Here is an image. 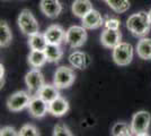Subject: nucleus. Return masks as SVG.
<instances>
[{
  "mask_svg": "<svg viewBox=\"0 0 151 136\" xmlns=\"http://www.w3.org/2000/svg\"><path fill=\"white\" fill-rule=\"evenodd\" d=\"M126 27L134 36H145L151 27L149 14L140 12L131 15L126 20Z\"/></svg>",
  "mask_w": 151,
  "mask_h": 136,
  "instance_id": "obj_1",
  "label": "nucleus"
},
{
  "mask_svg": "<svg viewBox=\"0 0 151 136\" xmlns=\"http://www.w3.org/2000/svg\"><path fill=\"white\" fill-rule=\"evenodd\" d=\"M18 26L20 28V31L24 33L25 35H34L38 33L40 26L36 18L33 16V14L31 13V10L28 9H23L18 16Z\"/></svg>",
  "mask_w": 151,
  "mask_h": 136,
  "instance_id": "obj_2",
  "label": "nucleus"
},
{
  "mask_svg": "<svg viewBox=\"0 0 151 136\" xmlns=\"http://www.w3.org/2000/svg\"><path fill=\"white\" fill-rule=\"evenodd\" d=\"M151 123V115L148 111L141 110L134 113L131 121L133 135H148V129Z\"/></svg>",
  "mask_w": 151,
  "mask_h": 136,
  "instance_id": "obj_3",
  "label": "nucleus"
},
{
  "mask_svg": "<svg viewBox=\"0 0 151 136\" xmlns=\"http://www.w3.org/2000/svg\"><path fill=\"white\" fill-rule=\"evenodd\" d=\"M133 59V47L130 43L121 42L113 49V60L116 65L127 66Z\"/></svg>",
  "mask_w": 151,
  "mask_h": 136,
  "instance_id": "obj_4",
  "label": "nucleus"
},
{
  "mask_svg": "<svg viewBox=\"0 0 151 136\" xmlns=\"http://www.w3.org/2000/svg\"><path fill=\"white\" fill-rule=\"evenodd\" d=\"M87 40V32L83 26H71L65 32V43L73 48H80Z\"/></svg>",
  "mask_w": 151,
  "mask_h": 136,
  "instance_id": "obj_5",
  "label": "nucleus"
},
{
  "mask_svg": "<svg viewBox=\"0 0 151 136\" xmlns=\"http://www.w3.org/2000/svg\"><path fill=\"white\" fill-rule=\"evenodd\" d=\"M75 78L76 75L72 68L67 67V66H61L55 71L53 84L58 89H68L75 82Z\"/></svg>",
  "mask_w": 151,
  "mask_h": 136,
  "instance_id": "obj_6",
  "label": "nucleus"
},
{
  "mask_svg": "<svg viewBox=\"0 0 151 136\" xmlns=\"http://www.w3.org/2000/svg\"><path fill=\"white\" fill-rule=\"evenodd\" d=\"M32 100V95L28 94L25 91H18L12 94L7 100V107L10 111L17 112L23 109H25L26 107L29 105V102Z\"/></svg>",
  "mask_w": 151,
  "mask_h": 136,
  "instance_id": "obj_7",
  "label": "nucleus"
},
{
  "mask_svg": "<svg viewBox=\"0 0 151 136\" xmlns=\"http://www.w3.org/2000/svg\"><path fill=\"white\" fill-rule=\"evenodd\" d=\"M26 85L31 92V95L34 97L35 94H38L40 90L43 87L44 83V76L40 71L38 68H34L31 71H28L25 76Z\"/></svg>",
  "mask_w": 151,
  "mask_h": 136,
  "instance_id": "obj_8",
  "label": "nucleus"
},
{
  "mask_svg": "<svg viewBox=\"0 0 151 136\" xmlns=\"http://www.w3.org/2000/svg\"><path fill=\"white\" fill-rule=\"evenodd\" d=\"M28 110L33 117L35 118H42L44 117L49 111V103L44 101L41 97H32V100L28 105Z\"/></svg>",
  "mask_w": 151,
  "mask_h": 136,
  "instance_id": "obj_9",
  "label": "nucleus"
},
{
  "mask_svg": "<svg viewBox=\"0 0 151 136\" xmlns=\"http://www.w3.org/2000/svg\"><path fill=\"white\" fill-rule=\"evenodd\" d=\"M41 10L49 18H57L62 12V6L59 0H41Z\"/></svg>",
  "mask_w": 151,
  "mask_h": 136,
  "instance_id": "obj_10",
  "label": "nucleus"
},
{
  "mask_svg": "<svg viewBox=\"0 0 151 136\" xmlns=\"http://www.w3.org/2000/svg\"><path fill=\"white\" fill-rule=\"evenodd\" d=\"M122 34L119 30H104L101 35V42L107 49H114L121 43Z\"/></svg>",
  "mask_w": 151,
  "mask_h": 136,
  "instance_id": "obj_11",
  "label": "nucleus"
},
{
  "mask_svg": "<svg viewBox=\"0 0 151 136\" xmlns=\"http://www.w3.org/2000/svg\"><path fill=\"white\" fill-rule=\"evenodd\" d=\"M47 43L50 44H61L65 40V32L60 25H51L44 33Z\"/></svg>",
  "mask_w": 151,
  "mask_h": 136,
  "instance_id": "obj_12",
  "label": "nucleus"
},
{
  "mask_svg": "<svg viewBox=\"0 0 151 136\" xmlns=\"http://www.w3.org/2000/svg\"><path fill=\"white\" fill-rule=\"evenodd\" d=\"M82 26L86 28V30H96L98 27L104 25V20L103 17L99 14V12L97 10H90L85 17H82Z\"/></svg>",
  "mask_w": 151,
  "mask_h": 136,
  "instance_id": "obj_13",
  "label": "nucleus"
},
{
  "mask_svg": "<svg viewBox=\"0 0 151 136\" xmlns=\"http://www.w3.org/2000/svg\"><path fill=\"white\" fill-rule=\"evenodd\" d=\"M69 61L70 64L72 65V67L78 68V69H86L90 63H91V59L89 57L87 53L80 51H75L72 52L69 56Z\"/></svg>",
  "mask_w": 151,
  "mask_h": 136,
  "instance_id": "obj_14",
  "label": "nucleus"
},
{
  "mask_svg": "<svg viewBox=\"0 0 151 136\" xmlns=\"http://www.w3.org/2000/svg\"><path fill=\"white\" fill-rule=\"evenodd\" d=\"M69 110V103L65 99L59 97L49 103V112L55 117H61L65 115Z\"/></svg>",
  "mask_w": 151,
  "mask_h": 136,
  "instance_id": "obj_15",
  "label": "nucleus"
},
{
  "mask_svg": "<svg viewBox=\"0 0 151 136\" xmlns=\"http://www.w3.org/2000/svg\"><path fill=\"white\" fill-rule=\"evenodd\" d=\"M93 10V5L90 0H75L72 4V13L77 17H85L87 14Z\"/></svg>",
  "mask_w": 151,
  "mask_h": 136,
  "instance_id": "obj_16",
  "label": "nucleus"
},
{
  "mask_svg": "<svg viewBox=\"0 0 151 136\" xmlns=\"http://www.w3.org/2000/svg\"><path fill=\"white\" fill-rule=\"evenodd\" d=\"M38 97H41L44 101H46L47 103L52 102L53 100H55L57 97H59V91L55 85H50V84H44L43 87L40 90L37 94Z\"/></svg>",
  "mask_w": 151,
  "mask_h": 136,
  "instance_id": "obj_17",
  "label": "nucleus"
},
{
  "mask_svg": "<svg viewBox=\"0 0 151 136\" xmlns=\"http://www.w3.org/2000/svg\"><path fill=\"white\" fill-rule=\"evenodd\" d=\"M138 56L143 60H151V39L142 38L137 44Z\"/></svg>",
  "mask_w": 151,
  "mask_h": 136,
  "instance_id": "obj_18",
  "label": "nucleus"
},
{
  "mask_svg": "<svg viewBox=\"0 0 151 136\" xmlns=\"http://www.w3.org/2000/svg\"><path fill=\"white\" fill-rule=\"evenodd\" d=\"M47 41L45 38L44 34L41 33H36L34 35H31L28 39V45L32 50H42L44 51L45 48L47 47Z\"/></svg>",
  "mask_w": 151,
  "mask_h": 136,
  "instance_id": "obj_19",
  "label": "nucleus"
},
{
  "mask_svg": "<svg viewBox=\"0 0 151 136\" xmlns=\"http://www.w3.org/2000/svg\"><path fill=\"white\" fill-rule=\"evenodd\" d=\"M47 61L46 55L42 50H32L28 56V63L33 68H40Z\"/></svg>",
  "mask_w": 151,
  "mask_h": 136,
  "instance_id": "obj_20",
  "label": "nucleus"
},
{
  "mask_svg": "<svg viewBox=\"0 0 151 136\" xmlns=\"http://www.w3.org/2000/svg\"><path fill=\"white\" fill-rule=\"evenodd\" d=\"M44 52L49 63H58L63 56L62 49L60 48L59 44H50L49 43L47 47L45 48Z\"/></svg>",
  "mask_w": 151,
  "mask_h": 136,
  "instance_id": "obj_21",
  "label": "nucleus"
},
{
  "mask_svg": "<svg viewBox=\"0 0 151 136\" xmlns=\"http://www.w3.org/2000/svg\"><path fill=\"white\" fill-rule=\"evenodd\" d=\"M13 39V34L9 28V26L5 20H1L0 23V45L1 48H6L9 45Z\"/></svg>",
  "mask_w": 151,
  "mask_h": 136,
  "instance_id": "obj_22",
  "label": "nucleus"
},
{
  "mask_svg": "<svg viewBox=\"0 0 151 136\" xmlns=\"http://www.w3.org/2000/svg\"><path fill=\"white\" fill-rule=\"evenodd\" d=\"M112 135L114 136H130L133 135L131 125L126 123H116L112 128Z\"/></svg>",
  "mask_w": 151,
  "mask_h": 136,
  "instance_id": "obj_23",
  "label": "nucleus"
},
{
  "mask_svg": "<svg viewBox=\"0 0 151 136\" xmlns=\"http://www.w3.org/2000/svg\"><path fill=\"white\" fill-rule=\"evenodd\" d=\"M106 2L115 13L119 14L125 13L126 10L130 8L129 0H107Z\"/></svg>",
  "mask_w": 151,
  "mask_h": 136,
  "instance_id": "obj_24",
  "label": "nucleus"
},
{
  "mask_svg": "<svg viewBox=\"0 0 151 136\" xmlns=\"http://www.w3.org/2000/svg\"><path fill=\"white\" fill-rule=\"evenodd\" d=\"M53 135L54 136H71L72 135V133H71L69 128L65 126V124L59 123L54 126Z\"/></svg>",
  "mask_w": 151,
  "mask_h": 136,
  "instance_id": "obj_25",
  "label": "nucleus"
},
{
  "mask_svg": "<svg viewBox=\"0 0 151 136\" xmlns=\"http://www.w3.org/2000/svg\"><path fill=\"white\" fill-rule=\"evenodd\" d=\"M18 135L19 136H38L40 133H38L37 129H36L33 125L27 124V125H24V126L20 128V130L18 132Z\"/></svg>",
  "mask_w": 151,
  "mask_h": 136,
  "instance_id": "obj_26",
  "label": "nucleus"
},
{
  "mask_svg": "<svg viewBox=\"0 0 151 136\" xmlns=\"http://www.w3.org/2000/svg\"><path fill=\"white\" fill-rule=\"evenodd\" d=\"M120 20L116 18H108L104 22V30H119L120 28Z\"/></svg>",
  "mask_w": 151,
  "mask_h": 136,
  "instance_id": "obj_27",
  "label": "nucleus"
},
{
  "mask_svg": "<svg viewBox=\"0 0 151 136\" xmlns=\"http://www.w3.org/2000/svg\"><path fill=\"white\" fill-rule=\"evenodd\" d=\"M0 135L1 136H16V135H18V133L14 129L13 127L7 126V127L1 128V130H0Z\"/></svg>",
  "mask_w": 151,
  "mask_h": 136,
  "instance_id": "obj_28",
  "label": "nucleus"
},
{
  "mask_svg": "<svg viewBox=\"0 0 151 136\" xmlns=\"http://www.w3.org/2000/svg\"><path fill=\"white\" fill-rule=\"evenodd\" d=\"M0 78H1V87L4 86V78H5V67L2 64L0 65Z\"/></svg>",
  "mask_w": 151,
  "mask_h": 136,
  "instance_id": "obj_29",
  "label": "nucleus"
},
{
  "mask_svg": "<svg viewBox=\"0 0 151 136\" xmlns=\"http://www.w3.org/2000/svg\"><path fill=\"white\" fill-rule=\"evenodd\" d=\"M148 14H149V18H150V22H151V9H150V12H149Z\"/></svg>",
  "mask_w": 151,
  "mask_h": 136,
  "instance_id": "obj_30",
  "label": "nucleus"
},
{
  "mask_svg": "<svg viewBox=\"0 0 151 136\" xmlns=\"http://www.w3.org/2000/svg\"><path fill=\"white\" fill-rule=\"evenodd\" d=\"M105 1H107V0H105Z\"/></svg>",
  "mask_w": 151,
  "mask_h": 136,
  "instance_id": "obj_31",
  "label": "nucleus"
}]
</instances>
